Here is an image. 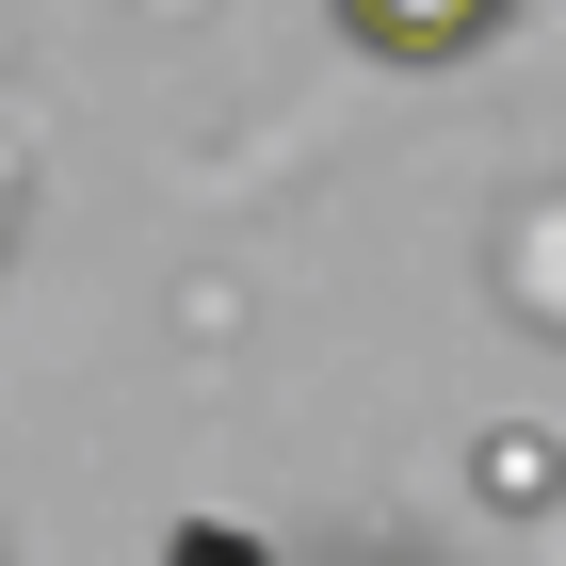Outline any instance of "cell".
I'll return each instance as SVG.
<instances>
[{
	"label": "cell",
	"instance_id": "cell-1",
	"mask_svg": "<svg viewBox=\"0 0 566 566\" xmlns=\"http://www.w3.org/2000/svg\"><path fill=\"white\" fill-rule=\"evenodd\" d=\"M485 17L502 0H340V33L373 65H453V49H485Z\"/></svg>",
	"mask_w": 566,
	"mask_h": 566
}]
</instances>
